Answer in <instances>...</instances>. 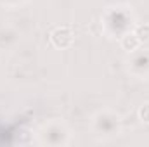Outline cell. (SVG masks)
Returning <instances> with one entry per match:
<instances>
[{"label": "cell", "mask_w": 149, "mask_h": 147, "mask_svg": "<svg viewBox=\"0 0 149 147\" xmlns=\"http://www.w3.org/2000/svg\"><path fill=\"white\" fill-rule=\"evenodd\" d=\"M38 142L42 146H68L71 142V130L70 126L63 121V119H49L47 123H43L38 130Z\"/></svg>", "instance_id": "obj_3"}, {"label": "cell", "mask_w": 149, "mask_h": 147, "mask_svg": "<svg viewBox=\"0 0 149 147\" xmlns=\"http://www.w3.org/2000/svg\"><path fill=\"white\" fill-rule=\"evenodd\" d=\"M139 119L142 123L149 125V102H144L141 107H139Z\"/></svg>", "instance_id": "obj_8"}, {"label": "cell", "mask_w": 149, "mask_h": 147, "mask_svg": "<svg viewBox=\"0 0 149 147\" xmlns=\"http://www.w3.org/2000/svg\"><path fill=\"white\" fill-rule=\"evenodd\" d=\"M24 0H2V3H5V5H9V7H16V5H19V3H23Z\"/></svg>", "instance_id": "obj_9"}, {"label": "cell", "mask_w": 149, "mask_h": 147, "mask_svg": "<svg viewBox=\"0 0 149 147\" xmlns=\"http://www.w3.org/2000/svg\"><path fill=\"white\" fill-rule=\"evenodd\" d=\"M123 119L113 109H99L90 118V132L99 140H109L121 133Z\"/></svg>", "instance_id": "obj_2"}, {"label": "cell", "mask_w": 149, "mask_h": 147, "mask_svg": "<svg viewBox=\"0 0 149 147\" xmlns=\"http://www.w3.org/2000/svg\"><path fill=\"white\" fill-rule=\"evenodd\" d=\"M134 33L141 38V42L149 40V24H135L134 26Z\"/></svg>", "instance_id": "obj_7"}, {"label": "cell", "mask_w": 149, "mask_h": 147, "mask_svg": "<svg viewBox=\"0 0 149 147\" xmlns=\"http://www.w3.org/2000/svg\"><path fill=\"white\" fill-rule=\"evenodd\" d=\"M135 26V17L127 5L109 7L102 16V31L109 38H120L132 31Z\"/></svg>", "instance_id": "obj_1"}, {"label": "cell", "mask_w": 149, "mask_h": 147, "mask_svg": "<svg viewBox=\"0 0 149 147\" xmlns=\"http://www.w3.org/2000/svg\"><path fill=\"white\" fill-rule=\"evenodd\" d=\"M127 71L134 78H139V80L149 78V49L139 47L137 50L128 54V57H127Z\"/></svg>", "instance_id": "obj_4"}, {"label": "cell", "mask_w": 149, "mask_h": 147, "mask_svg": "<svg viewBox=\"0 0 149 147\" xmlns=\"http://www.w3.org/2000/svg\"><path fill=\"white\" fill-rule=\"evenodd\" d=\"M120 45H121V49L125 50V52H134V50H137L141 45H142V42H141V38L137 37L135 33H134V30L132 31H128L127 35H123V37L120 38Z\"/></svg>", "instance_id": "obj_6"}, {"label": "cell", "mask_w": 149, "mask_h": 147, "mask_svg": "<svg viewBox=\"0 0 149 147\" xmlns=\"http://www.w3.org/2000/svg\"><path fill=\"white\" fill-rule=\"evenodd\" d=\"M50 42L57 49H70L74 43V30L71 26H59L50 33Z\"/></svg>", "instance_id": "obj_5"}]
</instances>
